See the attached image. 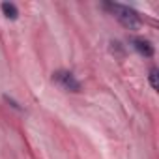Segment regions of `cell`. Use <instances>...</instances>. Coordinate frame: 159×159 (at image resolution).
I'll use <instances>...</instances> for the list:
<instances>
[{"mask_svg": "<svg viewBox=\"0 0 159 159\" xmlns=\"http://www.w3.org/2000/svg\"><path fill=\"white\" fill-rule=\"evenodd\" d=\"M105 8H107L125 28L135 30V28L140 26V17H139V13H137L133 8H129V6H125V4H116V2H107Z\"/></svg>", "mask_w": 159, "mask_h": 159, "instance_id": "1", "label": "cell"}, {"mask_svg": "<svg viewBox=\"0 0 159 159\" xmlns=\"http://www.w3.org/2000/svg\"><path fill=\"white\" fill-rule=\"evenodd\" d=\"M52 81H54L60 88H64V90H67V92H81V83L75 79V75H73L71 71H66V69L54 71V73H52Z\"/></svg>", "mask_w": 159, "mask_h": 159, "instance_id": "2", "label": "cell"}, {"mask_svg": "<svg viewBox=\"0 0 159 159\" xmlns=\"http://www.w3.org/2000/svg\"><path fill=\"white\" fill-rule=\"evenodd\" d=\"M131 43H133V47H135L142 56H152V54H153V47H152V43H150L148 39H144V38H133Z\"/></svg>", "mask_w": 159, "mask_h": 159, "instance_id": "3", "label": "cell"}, {"mask_svg": "<svg viewBox=\"0 0 159 159\" xmlns=\"http://www.w3.org/2000/svg\"><path fill=\"white\" fill-rule=\"evenodd\" d=\"M0 10H2V13L8 17V19H17V15H19V10H17V6L15 4H11V2H2V6H0Z\"/></svg>", "mask_w": 159, "mask_h": 159, "instance_id": "4", "label": "cell"}, {"mask_svg": "<svg viewBox=\"0 0 159 159\" xmlns=\"http://www.w3.org/2000/svg\"><path fill=\"white\" fill-rule=\"evenodd\" d=\"M157 67H152L150 69V75H148V79H150V84H152V88L153 90H157L159 88V81H157Z\"/></svg>", "mask_w": 159, "mask_h": 159, "instance_id": "5", "label": "cell"}]
</instances>
